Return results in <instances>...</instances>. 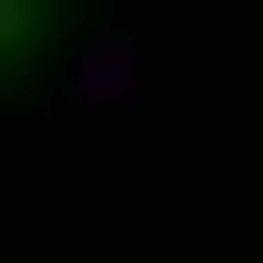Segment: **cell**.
Masks as SVG:
<instances>
[{
    "mask_svg": "<svg viewBox=\"0 0 263 263\" xmlns=\"http://www.w3.org/2000/svg\"><path fill=\"white\" fill-rule=\"evenodd\" d=\"M82 99H99V115H132V99H148V49H132V33H99V49H82Z\"/></svg>",
    "mask_w": 263,
    "mask_h": 263,
    "instance_id": "6da1fadb",
    "label": "cell"
},
{
    "mask_svg": "<svg viewBox=\"0 0 263 263\" xmlns=\"http://www.w3.org/2000/svg\"><path fill=\"white\" fill-rule=\"evenodd\" d=\"M0 33H16V0H0Z\"/></svg>",
    "mask_w": 263,
    "mask_h": 263,
    "instance_id": "7a4b0ae2",
    "label": "cell"
}]
</instances>
